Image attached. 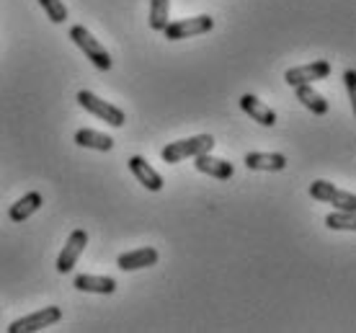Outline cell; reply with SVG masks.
<instances>
[{"label": "cell", "mask_w": 356, "mask_h": 333, "mask_svg": "<svg viewBox=\"0 0 356 333\" xmlns=\"http://www.w3.org/2000/svg\"><path fill=\"white\" fill-rule=\"evenodd\" d=\"M294 96H297V101H300L307 111H312V114H318V117L328 114L330 104L323 99L321 93L312 88V86H297V88H294Z\"/></svg>", "instance_id": "2e32d148"}, {"label": "cell", "mask_w": 356, "mask_h": 333, "mask_svg": "<svg viewBox=\"0 0 356 333\" xmlns=\"http://www.w3.org/2000/svg\"><path fill=\"white\" fill-rule=\"evenodd\" d=\"M158 263V251L145 245V248H137V251L122 253L116 259V266L122 271H137V269H147V266H155Z\"/></svg>", "instance_id": "30bf717a"}, {"label": "cell", "mask_w": 356, "mask_h": 333, "mask_svg": "<svg viewBox=\"0 0 356 333\" xmlns=\"http://www.w3.org/2000/svg\"><path fill=\"white\" fill-rule=\"evenodd\" d=\"M78 104H81L88 114H93V117H98L101 122H106V124H111V127H122L127 122L122 108L114 106V104H108V101H104V99H98L96 93H90V90H81V93H78Z\"/></svg>", "instance_id": "3957f363"}, {"label": "cell", "mask_w": 356, "mask_h": 333, "mask_svg": "<svg viewBox=\"0 0 356 333\" xmlns=\"http://www.w3.org/2000/svg\"><path fill=\"white\" fill-rule=\"evenodd\" d=\"M241 108L248 114L253 122H259L261 127H274L276 124V114L271 111V106H266L261 99H256V96H250V93H245L241 99Z\"/></svg>", "instance_id": "7c38bea8"}, {"label": "cell", "mask_w": 356, "mask_h": 333, "mask_svg": "<svg viewBox=\"0 0 356 333\" xmlns=\"http://www.w3.org/2000/svg\"><path fill=\"white\" fill-rule=\"evenodd\" d=\"M57 320H63V310L57 305H49V307L36 310V313H31V316H26V318L13 320V323L8 325V333H34V331L47 328V325L57 323Z\"/></svg>", "instance_id": "5b68a950"}, {"label": "cell", "mask_w": 356, "mask_h": 333, "mask_svg": "<svg viewBox=\"0 0 356 333\" xmlns=\"http://www.w3.org/2000/svg\"><path fill=\"white\" fill-rule=\"evenodd\" d=\"M75 145L81 147H88V150H101V153H108L114 147V140L104 132H96V129H78L75 132Z\"/></svg>", "instance_id": "e0dca14e"}, {"label": "cell", "mask_w": 356, "mask_h": 333, "mask_svg": "<svg viewBox=\"0 0 356 333\" xmlns=\"http://www.w3.org/2000/svg\"><path fill=\"white\" fill-rule=\"evenodd\" d=\"M42 204H44V197H42L39 191H29L26 197H21L16 204H10V209H8L10 222H24V220H29L34 212L42 209Z\"/></svg>", "instance_id": "4fadbf2b"}, {"label": "cell", "mask_w": 356, "mask_h": 333, "mask_svg": "<svg viewBox=\"0 0 356 333\" xmlns=\"http://www.w3.org/2000/svg\"><path fill=\"white\" fill-rule=\"evenodd\" d=\"M70 39L78 47H81L83 54L88 57L90 63L96 65L98 70H111V54H108V49L104 44H101V42H98L96 36L90 34L88 29L81 26V24L70 26Z\"/></svg>", "instance_id": "7a4b0ae2"}, {"label": "cell", "mask_w": 356, "mask_h": 333, "mask_svg": "<svg viewBox=\"0 0 356 333\" xmlns=\"http://www.w3.org/2000/svg\"><path fill=\"white\" fill-rule=\"evenodd\" d=\"M170 0H150V29L152 31H163L168 24Z\"/></svg>", "instance_id": "ac0fdd59"}, {"label": "cell", "mask_w": 356, "mask_h": 333, "mask_svg": "<svg viewBox=\"0 0 356 333\" xmlns=\"http://www.w3.org/2000/svg\"><path fill=\"white\" fill-rule=\"evenodd\" d=\"M310 197L318 199V202H330L339 209H346V212H354L356 209V197L351 191H341L336 189L328 181H315L310 186Z\"/></svg>", "instance_id": "52a82bcc"}, {"label": "cell", "mask_w": 356, "mask_h": 333, "mask_svg": "<svg viewBox=\"0 0 356 333\" xmlns=\"http://www.w3.org/2000/svg\"><path fill=\"white\" fill-rule=\"evenodd\" d=\"M343 81H346L348 99L354 101V96H356V72L354 70H346V72H343Z\"/></svg>", "instance_id": "44dd1931"}, {"label": "cell", "mask_w": 356, "mask_h": 333, "mask_svg": "<svg viewBox=\"0 0 356 333\" xmlns=\"http://www.w3.org/2000/svg\"><path fill=\"white\" fill-rule=\"evenodd\" d=\"M214 29V18L212 16H194V18H181V21H173V24H165L163 34L170 42H181V39H188V36H199L207 34Z\"/></svg>", "instance_id": "277c9868"}, {"label": "cell", "mask_w": 356, "mask_h": 333, "mask_svg": "<svg viewBox=\"0 0 356 333\" xmlns=\"http://www.w3.org/2000/svg\"><path fill=\"white\" fill-rule=\"evenodd\" d=\"M129 171H132L134 179L140 181L147 191H161L163 189V176L152 168L150 163L145 161L143 155H132V158H129Z\"/></svg>", "instance_id": "9c48e42d"}, {"label": "cell", "mask_w": 356, "mask_h": 333, "mask_svg": "<svg viewBox=\"0 0 356 333\" xmlns=\"http://www.w3.org/2000/svg\"><path fill=\"white\" fill-rule=\"evenodd\" d=\"M325 227H330V230H356V215L354 212H346V209L330 212L325 217Z\"/></svg>", "instance_id": "d6986e66"}, {"label": "cell", "mask_w": 356, "mask_h": 333, "mask_svg": "<svg viewBox=\"0 0 356 333\" xmlns=\"http://www.w3.org/2000/svg\"><path fill=\"white\" fill-rule=\"evenodd\" d=\"M194 165L199 173H207V176H212V179H220V181H227L232 179V173H235V168H232V163L222 161V158H214L212 153H202L194 158Z\"/></svg>", "instance_id": "8fae6325"}, {"label": "cell", "mask_w": 356, "mask_h": 333, "mask_svg": "<svg viewBox=\"0 0 356 333\" xmlns=\"http://www.w3.org/2000/svg\"><path fill=\"white\" fill-rule=\"evenodd\" d=\"M39 6L44 8L47 18H49L52 24H65V21H67V8H65L63 0H39Z\"/></svg>", "instance_id": "ffe728a7"}, {"label": "cell", "mask_w": 356, "mask_h": 333, "mask_svg": "<svg viewBox=\"0 0 356 333\" xmlns=\"http://www.w3.org/2000/svg\"><path fill=\"white\" fill-rule=\"evenodd\" d=\"M330 72H333V65L328 60H315L310 65H302V67H292V70L284 72L286 86H312L315 81H325Z\"/></svg>", "instance_id": "8992f818"}, {"label": "cell", "mask_w": 356, "mask_h": 333, "mask_svg": "<svg viewBox=\"0 0 356 333\" xmlns=\"http://www.w3.org/2000/svg\"><path fill=\"white\" fill-rule=\"evenodd\" d=\"M214 137L212 135H196L188 140H178V143H168L161 150V158L165 163H181L186 158H196L202 153H212Z\"/></svg>", "instance_id": "6da1fadb"}, {"label": "cell", "mask_w": 356, "mask_h": 333, "mask_svg": "<svg viewBox=\"0 0 356 333\" xmlns=\"http://www.w3.org/2000/svg\"><path fill=\"white\" fill-rule=\"evenodd\" d=\"M86 245H88V233L86 230H72L65 248L57 256V271L60 274H70L75 269L78 259H81V253L86 251Z\"/></svg>", "instance_id": "ba28073f"}, {"label": "cell", "mask_w": 356, "mask_h": 333, "mask_svg": "<svg viewBox=\"0 0 356 333\" xmlns=\"http://www.w3.org/2000/svg\"><path fill=\"white\" fill-rule=\"evenodd\" d=\"M243 163L248 171H284L286 168V158L282 153H248Z\"/></svg>", "instance_id": "5bb4252c"}, {"label": "cell", "mask_w": 356, "mask_h": 333, "mask_svg": "<svg viewBox=\"0 0 356 333\" xmlns=\"http://www.w3.org/2000/svg\"><path fill=\"white\" fill-rule=\"evenodd\" d=\"M72 284H75V289L93 292V295H111L116 289V279H111V277H93V274H78Z\"/></svg>", "instance_id": "9a60e30c"}]
</instances>
